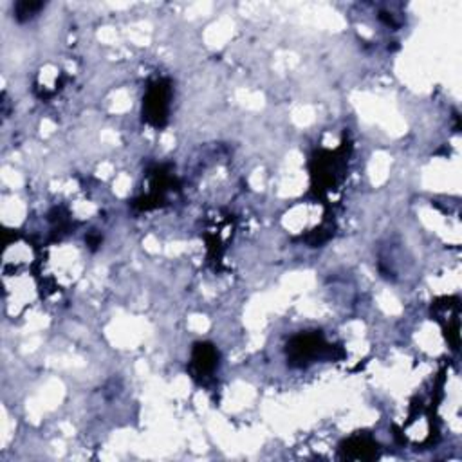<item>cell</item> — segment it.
Instances as JSON below:
<instances>
[{
	"label": "cell",
	"instance_id": "obj_1",
	"mask_svg": "<svg viewBox=\"0 0 462 462\" xmlns=\"http://www.w3.org/2000/svg\"><path fill=\"white\" fill-rule=\"evenodd\" d=\"M327 350L323 338L320 335H300L287 345V356L294 365L311 363L314 357H320Z\"/></svg>",
	"mask_w": 462,
	"mask_h": 462
},
{
	"label": "cell",
	"instance_id": "obj_2",
	"mask_svg": "<svg viewBox=\"0 0 462 462\" xmlns=\"http://www.w3.org/2000/svg\"><path fill=\"white\" fill-rule=\"evenodd\" d=\"M168 100H170V89L165 83L159 82L148 91L147 98H145V118L150 121L152 125H163L168 114Z\"/></svg>",
	"mask_w": 462,
	"mask_h": 462
},
{
	"label": "cell",
	"instance_id": "obj_3",
	"mask_svg": "<svg viewBox=\"0 0 462 462\" xmlns=\"http://www.w3.org/2000/svg\"><path fill=\"white\" fill-rule=\"evenodd\" d=\"M217 350L211 345L201 344L193 350V365L199 374H210L217 366Z\"/></svg>",
	"mask_w": 462,
	"mask_h": 462
},
{
	"label": "cell",
	"instance_id": "obj_4",
	"mask_svg": "<svg viewBox=\"0 0 462 462\" xmlns=\"http://www.w3.org/2000/svg\"><path fill=\"white\" fill-rule=\"evenodd\" d=\"M375 446L374 443H371L368 439H350L347 443V448L345 450V455L353 459H371L375 455Z\"/></svg>",
	"mask_w": 462,
	"mask_h": 462
},
{
	"label": "cell",
	"instance_id": "obj_5",
	"mask_svg": "<svg viewBox=\"0 0 462 462\" xmlns=\"http://www.w3.org/2000/svg\"><path fill=\"white\" fill-rule=\"evenodd\" d=\"M42 8H44L42 2H19V4L15 6V13H17V19L19 20H28L35 17Z\"/></svg>",
	"mask_w": 462,
	"mask_h": 462
}]
</instances>
